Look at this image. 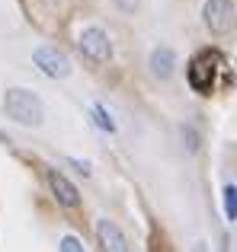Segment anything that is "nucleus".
<instances>
[{"instance_id": "f257e3e1", "label": "nucleus", "mask_w": 237, "mask_h": 252, "mask_svg": "<svg viewBox=\"0 0 237 252\" xmlns=\"http://www.w3.org/2000/svg\"><path fill=\"white\" fill-rule=\"evenodd\" d=\"M3 112L13 118V122L26 125V128H39L45 122V105L36 93L29 90H6L3 96Z\"/></svg>"}, {"instance_id": "f03ea898", "label": "nucleus", "mask_w": 237, "mask_h": 252, "mask_svg": "<svg viewBox=\"0 0 237 252\" xmlns=\"http://www.w3.org/2000/svg\"><path fill=\"white\" fill-rule=\"evenodd\" d=\"M32 61H36V67L42 70L45 77H51V80H64V77H71V61L64 51L51 48V45H39L36 51H32Z\"/></svg>"}, {"instance_id": "7ed1b4c3", "label": "nucleus", "mask_w": 237, "mask_h": 252, "mask_svg": "<svg viewBox=\"0 0 237 252\" xmlns=\"http://www.w3.org/2000/svg\"><path fill=\"white\" fill-rule=\"evenodd\" d=\"M202 16H205V26L212 32H218V35H225V32H231L237 26V10L231 0H208Z\"/></svg>"}, {"instance_id": "20e7f679", "label": "nucleus", "mask_w": 237, "mask_h": 252, "mask_svg": "<svg viewBox=\"0 0 237 252\" xmlns=\"http://www.w3.org/2000/svg\"><path fill=\"white\" fill-rule=\"evenodd\" d=\"M80 51L90 58V61H109L113 42H109V35L100 29V26H87V29L80 32Z\"/></svg>"}, {"instance_id": "39448f33", "label": "nucleus", "mask_w": 237, "mask_h": 252, "mask_svg": "<svg viewBox=\"0 0 237 252\" xmlns=\"http://www.w3.org/2000/svg\"><path fill=\"white\" fill-rule=\"evenodd\" d=\"M96 240H100L103 252H128V240H125V233L116 227L113 220H96Z\"/></svg>"}, {"instance_id": "423d86ee", "label": "nucleus", "mask_w": 237, "mask_h": 252, "mask_svg": "<svg viewBox=\"0 0 237 252\" xmlns=\"http://www.w3.org/2000/svg\"><path fill=\"white\" fill-rule=\"evenodd\" d=\"M148 67H151V74H154L157 80H170V77L176 74V55H173V48H167V45L154 48V51H151V58H148Z\"/></svg>"}, {"instance_id": "0eeeda50", "label": "nucleus", "mask_w": 237, "mask_h": 252, "mask_svg": "<svg viewBox=\"0 0 237 252\" xmlns=\"http://www.w3.org/2000/svg\"><path fill=\"white\" fill-rule=\"evenodd\" d=\"M212 80H215V58H208V55L196 58L193 67H189V83L199 93H205V90H212Z\"/></svg>"}, {"instance_id": "6e6552de", "label": "nucleus", "mask_w": 237, "mask_h": 252, "mask_svg": "<svg viewBox=\"0 0 237 252\" xmlns=\"http://www.w3.org/2000/svg\"><path fill=\"white\" fill-rule=\"evenodd\" d=\"M48 185H51L55 198L64 204V208H77V201H80V198H77V189H74V185H71L58 169H51V172H48Z\"/></svg>"}, {"instance_id": "1a4fd4ad", "label": "nucleus", "mask_w": 237, "mask_h": 252, "mask_svg": "<svg viewBox=\"0 0 237 252\" xmlns=\"http://www.w3.org/2000/svg\"><path fill=\"white\" fill-rule=\"evenodd\" d=\"M225 217L237 220V185H225Z\"/></svg>"}, {"instance_id": "9d476101", "label": "nucleus", "mask_w": 237, "mask_h": 252, "mask_svg": "<svg viewBox=\"0 0 237 252\" xmlns=\"http://www.w3.org/2000/svg\"><path fill=\"white\" fill-rule=\"evenodd\" d=\"M90 115H93V122L100 125L103 131H116V122H113V115H109V112L103 109V105H93V109H90Z\"/></svg>"}, {"instance_id": "9b49d317", "label": "nucleus", "mask_w": 237, "mask_h": 252, "mask_svg": "<svg viewBox=\"0 0 237 252\" xmlns=\"http://www.w3.org/2000/svg\"><path fill=\"white\" fill-rule=\"evenodd\" d=\"M61 252H83L77 236H61Z\"/></svg>"}, {"instance_id": "f8f14e48", "label": "nucleus", "mask_w": 237, "mask_h": 252, "mask_svg": "<svg viewBox=\"0 0 237 252\" xmlns=\"http://www.w3.org/2000/svg\"><path fill=\"white\" fill-rule=\"evenodd\" d=\"M116 3H118V6H122V10H135V6H138V3H141V0H116Z\"/></svg>"}, {"instance_id": "ddd939ff", "label": "nucleus", "mask_w": 237, "mask_h": 252, "mask_svg": "<svg viewBox=\"0 0 237 252\" xmlns=\"http://www.w3.org/2000/svg\"><path fill=\"white\" fill-rule=\"evenodd\" d=\"M196 252H205V243H196Z\"/></svg>"}, {"instance_id": "4468645a", "label": "nucleus", "mask_w": 237, "mask_h": 252, "mask_svg": "<svg viewBox=\"0 0 237 252\" xmlns=\"http://www.w3.org/2000/svg\"><path fill=\"white\" fill-rule=\"evenodd\" d=\"M234 77H237V64H234Z\"/></svg>"}]
</instances>
